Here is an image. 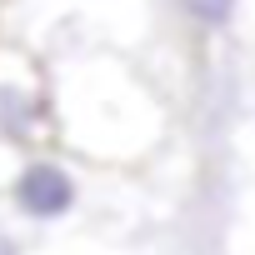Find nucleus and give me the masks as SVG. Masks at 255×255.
<instances>
[{"label":"nucleus","instance_id":"nucleus-1","mask_svg":"<svg viewBox=\"0 0 255 255\" xmlns=\"http://www.w3.org/2000/svg\"><path fill=\"white\" fill-rule=\"evenodd\" d=\"M55 110H60V135L75 140L85 155L125 160V155H140L145 145H155V135H160V115H155V100L145 95V85L105 55L75 60L70 75H60Z\"/></svg>","mask_w":255,"mask_h":255},{"label":"nucleus","instance_id":"nucleus-2","mask_svg":"<svg viewBox=\"0 0 255 255\" xmlns=\"http://www.w3.org/2000/svg\"><path fill=\"white\" fill-rule=\"evenodd\" d=\"M50 135H60V110L40 85L30 55L0 45V145L35 155Z\"/></svg>","mask_w":255,"mask_h":255},{"label":"nucleus","instance_id":"nucleus-3","mask_svg":"<svg viewBox=\"0 0 255 255\" xmlns=\"http://www.w3.org/2000/svg\"><path fill=\"white\" fill-rule=\"evenodd\" d=\"M5 200H10V210H15L25 225H65V220H75V215L85 210L90 185L80 180L75 165H65V160L35 150V155H25V160L15 165V175H10V185H5Z\"/></svg>","mask_w":255,"mask_h":255},{"label":"nucleus","instance_id":"nucleus-4","mask_svg":"<svg viewBox=\"0 0 255 255\" xmlns=\"http://www.w3.org/2000/svg\"><path fill=\"white\" fill-rule=\"evenodd\" d=\"M0 255H30L25 250V235L15 225H5V220H0Z\"/></svg>","mask_w":255,"mask_h":255},{"label":"nucleus","instance_id":"nucleus-5","mask_svg":"<svg viewBox=\"0 0 255 255\" xmlns=\"http://www.w3.org/2000/svg\"><path fill=\"white\" fill-rule=\"evenodd\" d=\"M20 160H25L20 150H10V145H0V190L10 185V175H15V165H20Z\"/></svg>","mask_w":255,"mask_h":255},{"label":"nucleus","instance_id":"nucleus-6","mask_svg":"<svg viewBox=\"0 0 255 255\" xmlns=\"http://www.w3.org/2000/svg\"><path fill=\"white\" fill-rule=\"evenodd\" d=\"M195 5H200V10L210 15V20H225V15L235 10V0H195Z\"/></svg>","mask_w":255,"mask_h":255}]
</instances>
